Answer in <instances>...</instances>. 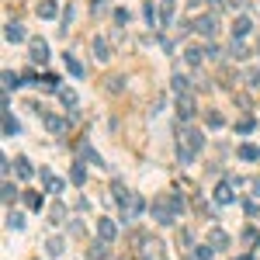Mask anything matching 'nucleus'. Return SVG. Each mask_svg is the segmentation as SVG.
Here are the masks:
<instances>
[{
	"instance_id": "nucleus-1",
	"label": "nucleus",
	"mask_w": 260,
	"mask_h": 260,
	"mask_svg": "<svg viewBox=\"0 0 260 260\" xmlns=\"http://www.w3.org/2000/svg\"><path fill=\"white\" fill-rule=\"evenodd\" d=\"M201 149H205V132L195 129V125H184V129L177 132V160L188 167V163H195L198 156H201Z\"/></svg>"
},
{
	"instance_id": "nucleus-2",
	"label": "nucleus",
	"mask_w": 260,
	"mask_h": 260,
	"mask_svg": "<svg viewBox=\"0 0 260 260\" xmlns=\"http://www.w3.org/2000/svg\"><path fill=\"white\" fill-rule=\"evenodd\" d=\"M118 208H122V222L129 226V222H135V219H139V215L146 212V201H142V195L129 191V198H125V201H122Z\"/></svg>"
},
{
	"instance_id": "nucleus-3",
	"label": "nucleus",
	"mask_w": 260,
	"mask_h": 260,
	"mask_svg": "<svg viewBox=\"0 0 260 260\" xmlns=\"http://www.w3.org/2000/svg\"><path fill=\"white\" fill-rule=\"evenodd\" d=\"M153 219H156L160 226H174V222H177V212H174V205H170V195H163V198L153 201Z\"/></svg>"
},
{
	"instance_id": "nucleus-4",
	"label": "nucleus",
	"mask_w": 260,
	"mask_h": 260,
	"mask_svg": "<svg viewBox=\"0 0 260 260\" xmlns=\"http://www.w3.org/2000/svg\"><path fill=\"white\" fill-rule=\"evenodd\" d=\"M195 31L201 35V38H215V31H219V17L215 14H201L195 21Z\"/></svg>"
},
{
	"instance_id": "nucleus-5",
	"label": "nucleus",
	"mask_w": 260,
	"mask_h": 260,
	"mask_svg": "<svg viewBox=\"0 0 260 260\" xmlns=\"http://www.w3.org/2000/svg\"><path fill=\"white\" fill-rule=\"evenodd\" d=\"M28 52H31V56H28L31 63H45V59H49V42H45V38H31V42H28Z\"/></svg>"
},
{
	"instance_id": "nucleus-6",
	"label": "nucleus",
	"mask_w": 260,
	"mask_h": 260,
	"mask_svg": "<svg viewBox=\"0 0 260 260\" xmlns=\"http://www.w3.org/2000/svg\"><path fill=\"white\" fill-rule=\"evenodd\" d=\"M195 97H191V94H181V97H177V118H181V122H191V118H195Z\"/></svg>"
},
{
	"instance_id": "nucleus-7",
	"label": "nucleus",
	"mask_w": 260,
	"mask_h": 260,
	"mask_svg": "<svg viewBox=\"0 0 260 260\" xmlns=\"http://www.w3.org/2000/svg\"><path fill=\"white\" fill-rule=\"evenodd\" d=\"M233 191H236V184H233V181H222V184H219V188H215V205H233Z\"/></svg>"
},
{
	"instance_id": "nucleus-8",
	"label": "nucleus",
	"mask_w": 260,
	"mask_h": 260,
	"mask_svg": "<svg viewBox=\"0 0 260 260\" xmlns=\"http://www.w3.org/2000/svg\"><path fill=\"white\" fill-rule=\"evenodd\" d=\"M42 125L52 132V135H63V132L69 129V122H66L63 115H42Z\"/></svg>"
},
{
	"instance_id": "nucleus-9",
	"label": "nucleus",
	"mask_w": 260,
	"mask_h": 260,
	"mask_svg": "<svg viewBox=\"0 0 260 260\" xmlns=\"http://www.w3.org/2000/svg\"><path fill=\"white\" fill-rule=\"evenodd\" d=\"M3 38L7 42H24V24L21 21H7L3 24Z\"/></svg>"
},
{
	"instance_id": "nucleus-10",
	"label": "nucleus",
	"mask_w": 260,
	"mask_h": 260,
	"mask_svg": "<svg viewBox=\"0 0 260 260\" xmlns=\"http://www.w3.org/2000/svg\"><path fill=\"white\" fill-rule=\"evenodd\" d=\"M97 236H101L104 243H111V240L118 236V226H115L111 219H97Z\"/></svg>"
},
{
	"instance_id": "nucleus-11",
	"label": "nucleus",
	"mask_w": 260,
	"mask_h": 260,
	"mask_svg": "<svg viewBox=\"0 0 260 260\" xmlns=\"http://www.w3.org/2000/svg\"><path fill=\"white\" fill-rule=\"evenodd\" d=\"M94 59H97V63H108V59H111V45H108V38H94Z\"/></svg>"
},
{
	"instance_id": "nucleus-12",
	"label": "nucleus",
	"mask_w": 260,
	"mask_h": 260,
	"mask_svg": "<svg viewBox=\"0 0 260 260\" xmlns=\"http://www.w3.org/2000/svg\"><path fill=\"white\" fill-rule=\"evenodd\" d=\"M142 260H163V243L149 240V243L142 247Z\"/></svg>"
},
{
	"instance_id": "nucleus-13",
	"label": "nucleus",
	"mask_w": 260,
	"mask_h": 260,
	"mask_svg": "<svg viewBox=\"0 0 260 260\" xmlns=\"http://www.w3.org/2000/svg\"><path fill=\"white\" fill-rule=\"evenodd\" d=\"M35 10H38V17H45V21H49V17H56V14H59V3H56V0H38V7H35Z\"/></svg>"
},
{
	"instance_id": "nucleus-14",
	"label": "nucleus",
	"mask_w": 260,
	"mask_h": 260,
	"mask_svg": "<svg viewBox=\"0 0 260 260\" xmlns=\"http://www.w3.org/2000/svg\"><path fill=\"white\" fill-rule=\"evenodd\" d=\"M208 247H212V250H226V247H229V236H226L222 229H212V233H208Z\"/></svg>"
},
{
	"instance_id": "nucleus-15",
	"label": "nucleus",
	"mask_w": 260,
	"mask_h": 260,
	"mask_svg": "<svg viewBox=\"0 0 260 260\" xmlns=\"http://www.w3.org/2000/svg\"><path fill=\"white\" fill-rule=\"evenodd\" d=\"M45 250H49V257H63L66 240L63 236H49V240H45Z\"/></svg>"
},
{
	"instance_id": "nucleus-16",
	"label": "nucleus",
	"mask_w": 260,
	"mask_h": 260,
	"mask_svg": "<svg viewBox=\"0 0 260 260\" xmlns=\"http://www.w3.org/2000/svg\"><path fill=\"white\" fill-rule=\"evenodd\" d=\"M236 153H240V160H247V163H260V149L257 146H250V142H243Z\"/></svg>"
},
{
	"instance_id": "nucleus-17",
	"label": "nucleus",
	"mask_w": 260,
	"mask_h": 260,
	"mask_svg": "<svg viewBox=\"0 0 260 260\" xmlns=\"http://www.w3.org/2000/svg\"><path fill=\"white\" fill-rule=\"evenodd\" d=\"M14 174H17L21 181H28V177L35 174V170H31V163H28V156H17V160H14Z\"/></svg>"
},
{
	"instance_id": "nucleus-18",
	"label": "nucleus",
	"mask_w": 260,
	"mask_h": 260,
	"mask_svg": "<svg viewBox=\"0 0 260 260\" xmlns=\"http://www.w3.org/2000/svg\"><path fill=\"white\" fill-rule=\"evenodd\" d=\"M87 257H90V260H108V243H104V240H101V243L94 240L90 250H87Z\"/></svg>"
},
{
	"instance_id": "nucleus-19",
	"label": "nucleus",
	"mask_w": 260,
	"mask_h": 260,
	"mask_svg": "<svg viewBox=\"0 0 260 260\" xmlns=\"http://www.w3.org/2000/svg\"><path fill=\"white\" fill-rule=\"evenodd\" d=\"M250 28H254V24H250V17H247V14H240V17H236V24H233V38H243Z\"/></svg>"
},
{
	"instance_id": "nucleus-20",
	"label": "nucleus",
	"mask_w": 260,
	"mask_h": 260,
	"mask_svg": "<svg viewBox=\"0 0 260 260\" xmlns=\"http://www.w3.org/2000/svg\"><path fill=\"white\" fill-rule=\"evenodd\" d=\"M63 59H66V69H69V73H73V76H76V80H80V76H83V63H80V59H76V56H73V52H66Z\"/></svg>"
},
{
	"instance_id": "nucleus-21",
	"label": "nucleus",
	"mask_w": 260,
	"mask_h": 260,
	"mask_svg": "<svg viewBox=\"0 0 260 260\" xmlns=\"http://www.w3.org/2000/svg\"><path fill=\"white\" fill-rule=\"evenodd\" d=\"M38 87H42V90H56V94L63 90V87H59V76H52V73H45V76H38Z\"/></svg>"
},
{
	"instance_id": "nucleus-22",
	"label": "nucleus",
	"mask_w": 260,
	"mask_h": 260,
	"mask_svg": "<svg viewBox=\"0 0 260 260\" xmlns=\"http://www.w3.org/2000/svg\"><path fill=\"white\" fill-rule=\"evenodd\" d=\"M42 181H45V188H49V195H59V191H63V181H59V177H52L49 170H42Z\"/></svg>"
},
{
	"instance_id": "nucleus-23",
	"label": "nucleus",
	"mask_w": 260,
	"mask_h": 260,
	"mask_svg": "<svg viewBox=\"0 0 260 260\" xmlns=\"http://www.w3.org/2000/svg\"><path fill=\"white\" fill-rule=\"evenodd\" d=\"M174 21V0H163V7H160V28H167Z\"/></svg>"
},
{
	"instance_id": "nucleus-24",
	"label": "nucleus",
	"mask_w": 260,
	"mask_h": 260,
	"mask_svg": "<svg viewBox=\"0 0 260 260\" xmlns=\"http://www.w3.org/2000/svg\"><path fill=\"white\" fill-rule=\"evenodd\" d=\"M205 56H208V52H205V49H198V45L184 49V59H188L191 66H201V59H205Z\"/></svg>"
},
{
	"instance_id": "nucleus-25",
	"label": "nucleus",
	"mask_w": 260,
	"mask_h": 260,
	"mask_svg": "<svg viewBox=\"0 0 260 260\" xmlns=\"http://www.w3.org/2000/svg\"><path fill=\"white\" fill-rule=\"evenodd\" d=\"M174 94H177V97H181V94H191V80L177 73V76H174Z\"/></svg>"
},
{
	"instance_id": "nucleus-26",
	"label": "nucleus",
	"mask_w": 260,
	"mask_h": 260,
	"mask_svg": "<svg viewBox=\"0 0 260 260\" xmlns=\"http://www.w3.org/2000/svg\"><path fill=\"white\" fill-rule=\"evenodd\" d=\"M69 181H73V184H76V188H80V184H83V181H87V170H83V163H80V160H76V163H73V170H69Z\"/></svg>"
},
{
	"instance_id": "nucleus-27",
	"label": "nucleus",
	"mask_w": 260,
	"mask_h": 260,
	"mask_svg": "<svg viewBox=\"0 0 260 260\" xmlns=\"http://www.w3.org/2000/svg\"><path fill=\"white\" fill-rule=\"evenodd\" d=\"M17 132H21V125H17V122L10 118V111H3V135L10 139V135H17Z\"/></svg>"
},
{
	"instance_id": "nucleus-28",
	"label": "nucleus",
	"mask_w": 260,
	"mask_h": 260,
	"mask_svg": "<svg viewBox=\"0 0 260 260\" xmlns=\"http://www.w3.org/2000/svg\"><path fill=\"white\" fill-rule=\"evenodd\" d=\"M24 205H28L31 212H42V195H38V191H24Z\"/></svg>"
},
{
	"instance_id": "nucleus-29",
	"label": "nucleus",
	"mask_w": 260,
	"mask_h": 260,
	"mask_svg": "<svg viewBox=\"0 0 260 260\" xmlns=\"http://www.w3.org/2000/svg\"><path fill=\"white\" fill-rule=\"evenodd\" d=\"M229 56H233V59H247V45H243V38H233V45H229Z\"/></svg>"
},
{
	"instance_id": "nucleus-30",
	"label": "nucleus",
	"mask_w": 260,
	"mask_h": 260,
	"mask_svg": "<svg viewBox=\"0 0 260 260\" xmlns=\"http://www.w3.org/2000/svg\"><path fill=\"white\" fill-rule=\"evenodd\" d=\"M14 87H21V76L10 73V69H3V90H14Z\"/></svg>"
},
{
	"instance_id": "nucleus-31",
	"label": "nucleus",
	"mask_w": 260,
	"mask_h": 260,
	"mask_svg": "<svg viewBox=\"0 0 260 260\" xmlns=\"http://www.w3.org/2000/svg\"><path fill=\"white\" fill-rule=\"evenodd\" d=\"M7 229H24V215L21 212H7Z\"/></svg>"
},
{
	"instance_id": "nucleus-32",
	"label": "nucleus",
	"mask_w": 260,
	"mask_h": 260,
	"mask_svg": "<svg viewBox=\"0 0 260 260\" xmlns=\"http://www.w3.org/2000/svg\"><path fill=\"white\" fill-rule=\"evenodd\" d=\"M59 101H63L66 108H76V90H69V87H63V90H59Z\"/></svg>"
},
{
	"instance_id": "nucleus-33",
	"label": "nucleus",
	"mask_w": 260,
	"mask_h": 260,
	"mask_svg": "<svg viewBox=\"0 0 260 260\" xmlns=\"http://www.w3.org/2000/svg\"><path fill=\"white\" fill-rule=\"evenodd\" d=\"M254 129H257V122H254V118H240V122H236V132H240V135H250Z\"/></svg>"
},
{
	"instance_id": "nucleus-34",
	"label": "nucleus",
	"mask_w": 260,
	"mask_h": 260,
	"mask_svg": "<svg viewBox=\"0 0 260 260\" xmlns=\"http://www.w3.org/2000/svg\"><path fill=\"white\" fill-rule=\"evenodd\" d=\"M49 219H52V226H59V222L66 219V208L63 205H52V208H49Z\"/></svg>"
},
{
	"instance_id": "nucleus-35",
	"label": "nucleus",
	"mask_w": 260,
	"mask_h": 260,
	"mask_svg": "<svg viewBox=\"0 0 260 260\" xmlns=\"http://www.w3.org/2000/svg\"><path fill=\"white\" fill-rule=\"evenodd\" d=\"M14 198H17V188L10 181H3V205H14Z\"/></svg>"
},
{
	"instance_id": "nucleus-36",
	"label": "nucleus",
	"mask_w": 260,
	"mask_h": 260,
	"mask_svg": "<svg viewBox=\"0 0 260 260\" xmlns=\"http://www.w3.org/2000/svg\"><path fill=\"white\" fill-rule=\"evenodd\" d=\"M142 14H146V21H149L153 28L160 24V14H156V7H153V3H146V7H142Z\"/></svg>"
},
{
	"instance_id": "nucleus-37",
	"label": "nucleus",
	"mask_w": 260,
	"mask_h": 260,
	"mask_svg": "<svg viewBox=\"0 0 260 260\" xmlns=\"http://www.w3.org/2000/svg\"><path fill=\"white\" fill-rule=\"evenodd\" d=\"M212 254H215V250L205 243V247H195V254H191V257H195V260H212Z\"/></svg>"
},
{
	"instance_id": "nucleus-38",
	"label": "nucleus",
	"mask_w": 260,
	"mask_h": 260,
	"mask_svg": "<svg viewBox=\"0 0 260 260\" xmlns=\"http://www.w3.org/2000/svg\"><path fill=\"white\" fill-rule=\"evenodd\" d=\"M177 247H181V250H188V247H191V233H188V229H181V233H177Z\"/></svg>"
},
{
	"instance_id": "nucleus-39",
	"label": "nucleus",
	"mask_w": 260,
	"mask_h": 260,
	"mask_svg": "<svg viewBox=\"0 0 260 260\" xmlns=\"http://www.w3.org/2000/svg\"><path fill=\"white\" fill-rule=\"evenodd\" d=\"M247 83H250L254 90H260V69H250V73H247Z\"/></svg>"
},
{
	"instance_id": "nucleus-40",
	"label": "nucleus",
	"mask_w": 260,
	"mask_h": 260,
	"mask_svg": "<svg viewBox=\"0 0 260 260\" xmlns=\"http://www.w3.org/2000/svg\"><path fill=\"white\" fill-rule=\"evenodd\" d=\"M243 208H247V215H250V219H260V205H257V201H247Z\"/></svg>"
},
{
	"instance_id": "nucleus-41",
	"label": "nucleus",
	"mask_w": 260,
	"mask_h": 260,
	"mask_svg": "<svg viewBox=\"0 0 260 260\" xmlns=\"http://www.w3.org/2000/svg\"><path fill=\"white\" fill-rule=\"evenodd\" d=\"M243 243L254 247V243H257V229H247V233H243Z\"/></svg>"
},
{
	"instance_id": "nucleus-42",
	"label": "nucleus",
	"mask_w": 260,
	"mask_h": 260,
	"mask_svg": "<svg viewBox=\"0 0 260 260\" xmlns=\"http://www.w3.org/2000/svg\"><path fill=\"white\" fill-rule=\"evenodd\" d=\"M208 125H212V129H219V125H222V115H219V111H212V115H208Z\"/></svg>"
},
{
	"instance_id": "nucleus-43",
	"label": "nucleus",
	"mask_w": 260,
	"mask_h": 260,
	"mask_svg": "<svg viewBox=\"0 0 260 260\" xmlns=\"http://www.w3.org/2000/svg\"><path fill=\"white\" fill-rule=\"evenodd\" d=\"M170 205H174V212H184V198H177V195H170Z\"/></svg>"
},
{
	"instance_id": "nucleus-44",
	"label": "nucleus",
	"mask_w": 260,
	"mask_h": 260,
	"mask_svg": "<svg viewBox=\"0 0 260 260\" xmlns=\"http://www.w3.org/2000/svg\"><path fill=\"white\" fill-rule=\"evenodd\" d=\"M115 21L118 24H129V10H115Z\"/></svg>"
},
{
	"instance_id": "nucleus-45",
	"label": "nucleus",
	"mask_w": 260,
	"mask_h": 260,
	"mask_svg": "<svg viewBox=\"0 0 260 260\" xmlns=\"http://www.w3.org/2000/svg\"><path fill=\"white\" fill-rule=\"evenodd\" d=\"M226 3H229V7H233V10H240V7H243V3H247V0H226Z\"/></svg>"
},
{
	"instance_id": "nucleus-46",
	"label": "nucleus",
	"mask_w": 260,
	"mask_h": 260,
	"mask_svg": "<svg viewBox=\"0 0 260 260\" xmlns=\"http://www.w3.org/2000/svg\"><path fill=\"white\" fill-rule=\"evenodd\" d=\"M108 7V0H94V10H104Z\"/></svg>"
},
{
	"instance_id": "nucleus-47",
	"label": "nucleus",
	"mask_w": 260,
	"mask_h": 260,
	"mask_svg": "<svg viewBox=\"0 0 260 260\" xmlns=\"http://www.w3.org/2000/svg\"><path fill=\"white\" fill-rule=\"evenodd\" d=\"M240 260H250V257H240Z\"/></svg>"
},
{
	"instance_id": "nucleus-48",
	"label": "nucleus",
	"mask_w": 260,
	"mask_h": 260,
	"mask_svg": "<svg viewBox=\"0 0 260 260\" xmlns=\"http://www.w3.org/2000/svg\"><path fill=\"white\" fill-rule=\"evenodd\" d=\"M257 49H260V45H257Z\"/></svg>"
}]
</instances>
